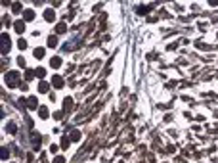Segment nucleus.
I'll return each mask as SVG.
<instances>
[{"label": "nucleus", "mask_w": 218, "mask_h": 163, "mask_svg": "<svg viewBox=\"0 0 218 163\" xmlns=\"http://www.w3.org/2000/svg\"><path fill=\"white\" fill-rule=\"evenodd\" d=\"M6 130H8L10 134H15V132H17V127H15L14 123H8V125H6Z\"/></svg>", "instance_id": "15"}, {"label": "nucleus", "mask_w": 218, "mask_h": 163, "mask_svg": "<svg viewBox=\"0 0 218 163\" xmlns=\"http://www.w3.org/2000/svg\"><path fill=\"white\" fill-rule=\"evenodd\" d=\"M48 115H50V111H48V107L46 106L38 107V117H40V119H48Z\"/></svg>", "instance_id": "5"}, {"label": "nucleus", "mask_w": 218, "mask_h": 163, "mask_svg": "<svg viewBox=\"0 0 218 163\" xmlns=\"http://www.w3.org/2000/svg\"><path fill=\"white\" fill-rule=\"evenodd\" d=\"M8 155H10L8 148H2V155H0V157H2V159H8Z\"/></svg>", "instance_id": "22"}, {"label": "nucleus", "mask_w": 218, "mask_h": 163, "mask_svg": "<svg viewBox=\"0 0 218 163\" xmlns=\"http://www.w3.org/2000/svg\"><path fill=\"white\" fill-rule=\"evenodd\" d=\"M54 17H56L54 10H52V8H48V10L44 12V19H46V21H54Z\"/></svg>", "instance_id": "9"}, {"label": "nucleus", "mask_w": 218, "mask_h": 163, "mask_svg": "<svg viewBox=\"0 0 218 163\" xmlns=\"http://www.w3.org/2000/svg\"><path fill=\"white\" fill-rule=\"evenodd\" d=\"M48 88H50V84L48 83H44V81H40V83H38V92H48Z\"/></svg>", "instance_id": "12"}, {"label": "nucleus", "mask_w": 218, "mask_h": 163, "mask_svg": "<svg viewBox=\"0 0 218 163\" xmlns=\"http://www.w3.org/2000/svg\"><path fill=\"white\" fill-rule=\"evenodd\" d=\"M54 117H56V119H61V117H63V111H56Z\"/></svg>", "instance_id": "26"}, {"label": "nucleus", "mask_w": 218, "mask_h": 163, "mask_svg": "<svg viewBox=\"0 0 218 163\" xmlns=\"http://www.w3.org/2000/svg\"><path fill=\"white\" fill-rule=\"evenodd\" d=\"M12 10H14V14H19V12H21V4H19V2H15V4L12 6Z\"/></svg>", "instance_id": "21"}, {"label": "nucleus", "mask_w": 218, "mask_h": 163, "mask_svg": "<svg viewBox=\"0 0 218 163\" xmlns=\"http://www.w3.org/2000/svg\"><path fill=\"white\" fill-rule=\"evenodd\" d=\"M54 163H65V157L63 155H58V157L54 159Z\"/></svg>", "instance_id": "24"}, {"label": "nucleus", "mask_w": 218, "mask_h": 163, "mask_svg": "<svg viewBox=\"0 0 218 163\" xmlns=\"http://www.w3.org/2000/svg\"><path fill=\"white\" fill-rule=\"evenodd\" d=\"M27 106H29V109H38V107H40V106H38L36 96H31V98H29V100H27Z\"/></svg>", "instance_id": "3"}, {"label": "nucleus", "mask_w": 218, "mask_h": 163, "mask_svg": "<svg viewBox=\"0 0 218 163\" xmlns=\"http://www.w3.org/2000/svg\"><path fill=\"white\" fill-rule=\"evenodd\" d=\"M52 84H54L56 88H61V86H63V79H61L59 75H54V79H52Z\"/></svg>", "instance_id": "8"}, {"label": "nucleus", "mask_w": 218, "mask_h": 163, "mask_svg": "<svg viewBox=\"0 0 218 163\" xmlns=\"http://www.w3.org/2000/svg\"><path fill=\"white\" fill-rule=\"evenodd\" d=\"M71 140H75V142L81 140V132H78V130H73V132H71Z\"/></svg>", "instance_id": "20"}, {"label": "nucleus", "mask_w": 218, "mask_h": 163, "mask_svg": "<svg viewBox=\"0 0 218 163\" xmlns=\"http://www.w3.org/2000/svg\"><path fill=\"white\" fill-rule=\"evenodd\" d=\"M149 6H138V10H136V12H138V14H140V15H144V14H147V12H149Z\"/></svg>", "instance_id": "16"}, {"label": "nucleus", "mask_w": 218, "mask_h": 163, "mask_svg": "<svg viewBox=\"0 0 218 163\" xmlns=\"http://www.w3.org/2000/svg\"><path fill=\"white\" fill-rule=\"evenodd\" d=\"M17 46L21 48V50H25V48H27V40H25V38H19V40H17Z\"/></svg>", "instance_id": "19"}, {"label": "nucleus", "mask_w": 218, "mask_h": 163, "mask_svg": "<svg viewBox=\"0 0 218 163\" xmlns=\"http://www.w3.org/2000/svg\"><path fill=\"white\" fill-rule=\"evenodd\" d=\"M4 81H6V84H8L10 88H14V86H21L17 71H8V73L4 75Z\"/></svg>", "instance_id": "1"}, {"label": "nucleus", "mask_w": 218, "mask_h": 163, "mask_svg": "<svg viewBox=\"0 0 218 163\" xmlns=\"http://www.w3.org/2000/svg\"><path fill=\"white\" fill-rule=\"evenodd\" d=\"M35 75H36V77H38V79H42V77H44V75H46L44 67H36V69H35Z\"/></svg>", "instance_id": "17"}, {"label": "nucleus", "mask_w": 218, "mask_h": 163, "mask_svg": "<svg viewBox=\"0 0 218 163\" xmlns=\"http://www.w3.org/2000/svg\"><path fill=\"white\" fill-rule=\"evenodd\" d=\"M33 54H35L36 60H40V58H44V48H35V52H33Z\"/></svg>", "instance_id": "14"}, {"label": "nucleus", "mask_w": 218, "mask_h": 163, "mask_svg": "<svg viewBox=\"0 0 218 163\" xmlns=\"http://www.w3.org/2000/svg\"><path fill=\"white\" fill-rule=\"evenodd\" d=\"M61 148H69V138H63V140H61Z\"/></svg>", "instance_id": "23"}, {"label": "nucleus", "mask_w": 218, "mask_h": 163, "mask_svg": "<svg viewBox=\"0 0 218 163\" xmlns=\"http://www.w3.org/2000/svg\"><path fill=\"white\" fill-rule=\"evenodd\" d=\"M35 77H36V75H35V71H31V69H27V71H25V79H27V81L35 79Z\"/></svg>", "instance_id": "18"}, {"label": "nucleus", "mask_w": 218, "mask_h": 163, "mask_svg": "<svg viewBox=\"0 0 218 163\" xmlns=\"http://www.w3.org/2000/svg\"><path fill=\"white\" fill-rule=\"evenodd\" d=\"M56 33H58V35L67 33V25H65V23H58V25H56Z\"/></svg>", "instance_id": "10"}, {"label": "nucleus", "mask_w": 218, "mask_h": 163, "mask_svg": "<svg viewBox=\"0 0 218 163\" xmlns=\"http://www.w3.org/2000/svg\"><path fill=\"white\" fill-rule=\"evenodd\" d=\"M17 65L19 67H25V60H23V58H17Z\"/></svg>", "instance_id": "25"}, {"label": "nucleus", "mask_w": 218, "mask_h": 163, "mask_svg": "<svg viewBox=\"0 0 218 163\" xmlns=\"http://www.w3.org/2000/svg\"><path fill=\"white\" fill-rule=\"evenodd\" d=\"M2 54H6V52L10 50V44H12V40H10V37L6 35V33H2Z\"/></svg>", "instance_id": "2"}, {"label": "nucleus", "mask_w": 218, "mask_h": 163, "mask_svg": "<svg viewBox=\"0 0 218 163\" xmlns=\"http://www.w3.org/2000/svg\"><path fill=\"white\" fill-rule=\"evenodd\" d=\"M71 107H73V98H65V100H63V109H65V111H69V109H71Z\"/></svg>", "instance_id": "11"}, {"label": "nucleus", "mask_w": 218, "mask_h": 163, "mask_svg": "<svg viewBox=\"0 0 218 163\" xmlns=\"http://www.w3.org/2000/svg\"><path fill=\"white\" fill-rule=\"evenodd\" d=\"M50 67H54V69L61 67V58H59V56H54V58L50 60Z\"/></svg>", "instance_id": "7"}, {"label": "nucleus", "mask_w": 218, "mask_h": 163, "mask_svg": "<svg viewBox=\"0 0 218 163\" xmlns=\"http://www.w3.org/2000/svg\"><path fill=\"white\" fill-rule=\"evenodd\" d=\"M14 29H15V33H19V35H21V33L25 31V21H23V19H17V21L14 23Z\"/></svg>", "instance_id": "4"}, {"label": "nucleus", "mask_w": 218, "mask_h": 163, "mask_svg": "<svg viewBox=\"0 0 218 163\" xmlns=\"http://www.w3.org/2000/svg\"><path fill=\"white\" fill-rule=\"evenodd\" d=\"M50 152H52V154H56V152H58V146L52 144V146H50Z\"/></svg>", "instance_id": "27"}, {"label": "nucleus", "mask_w": 218, "mask_h": 163, "mask_svg": "<svg viewBox=\"0 0 218 163\" xmlns=\"http://www.w3.org/2000/svg\"><path fill=\"white\" fill-rule=\"evenodd\" d=\"M48 46H50V48H56V46H58V37L50 35V37H48Z\"/></svg>", "instance_id": "13"}, {"label": "nucleus", "mask_w": 218, "mask_h": 163, "mask_svg": "<svg viewBox=\"0 0 218 163\" xmlns=\"http://www.w3.org/2000/svg\"><path fill=\"white\" fill-rule=\"evenodd\" d=\"M35 19V12L33 10H25L23 12V21H33Z\"/></svg>", "instance_id": "6"}]
</instances>
